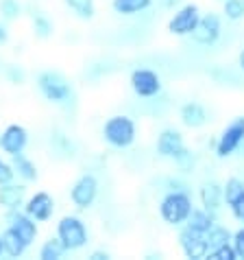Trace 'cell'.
I'll return each instance as SVG.
<instances>
[{
	"mask_svg": "<svg viewBox=\"0 0 244 260\" xmlns=\"http://www.w3.org/2000/svg\"><path fill=\"white\" fill-rule=\"evenodd\" d=\"M22 13V5L20 0H0V16L5 20H16Z\"/></svg>",
	"mask_w": 244,
	"mask_h": 260,
	"instance_id": "cell-29",
	"label": "cell"
},
{
	"mask_svg": "<svg viewBox=\"0 0 244 260\" xmlns=\"http://www.w3.org/2000/svg\"><path fill=\"white\" fill-rule=\"evenodd\" d=\"M28 197V190H26V184L24 182H11L7 184H0V208L5 212H11V210H20L24 206V201Z\"/></svg>",
	"mask_w": 244,
	"mask_h": 260,
	"instance_id": "cell-15",
	"label": "cell"
},
{
	"mask_svg": "<svg viewBox=\"0 0 244 260\" xmlns=\"http://www.w3.org/2000/svg\"><path fill=\"white\" fill-rule=\"evenodd\" d=\"M231 230L229 228H225V225H220V223H216L210 232L205 234V238H207V245H210V249H214V247H218V245H222V243H229L231 241Z\"/></svg>",
	"mask_w": 244,
	"mask_h": 260,
	"instance_id": "cell-26",
	"label": "cell"
},
{
	"mask_svg": "<svg viewBox=\"0 0 244 260\" xmlns=\"http://www.w3.org/2000/svg\"><path fill=\"white\" fill-rule=\"evenodd\" d=\"M31 26H33L35 38H39V40H48L50 35L55 33V24H53V20H50L46 13H37V16H33Z\"/></svg>",
	"mask_w": 244,
	"mask_h": 260,
	"instance_id": "cell-25",
	"label": "cell"
},
{
	"mask_svg": "<svg viewBox=\"0 0 244 260\" xmlns=\"http://www.w3.org/2000/svg\"><path fill=\"white\" fill-rule=\"evenodd\" d=\"M111 258V254L107 249H94L90 254V260H109Z\"/></svg>",
	"mask_w": 244,
	"mask_h": 260,
	"instance_id": "cell-33",
	"label": "cell"
},
{
	"mask_svg": "<svg viewBox=\"0 0 244 260\" xmlns=\"http://www.w3.org/2000/svg\"><path fill=\"white\" fill-rule=\"evenodd\" d=\"M9 162H11L13 173H16V177L20 179V182H24V184H35V182L39 179V169H37V164H35L28 155L18 153V155L9 157Z\"/></svg>",
	"mask_w": 244,
	"mask_h": 260,
	"instance_id": "cell-18",
	"label": "cell"
},
{
	"mask_svg": "<svg viewBox=\"0 0 244 260\" xmlns=\"http://www.w3.org/2000/svg\"><path fill=\"white\" fill-rule=\"evenodd\" d=\"M63 5L74 18L83 20V22L96 18V0H63Z\"/></svg>",
	"mask_w": 244,
	"mask_h": 260,
	"instance_id": "cell-22",
	"label": "cell"
},
{
	"mask_svg": "<svg viewBox=\"0 0 244 260\" xmlns=\"http://www.w3.org/2000/svg\"><path fill=\"white\" fill-rule=\"evenodd\" d=\"M198 20H200V7L196 3H185L179 7V9H175L166 28L175 38H190L192 31H194L198 24Z\"/></svg>",
	"mask_w": 244,
	"mask_h": 260,
	"instance_id": "cell-9",
	"label": "cell"
},
{
	"mask_svg": "<svg viewBox=\"0 0 244 260\" xmlns=\"http://www.w3.org/2000/svg\"><path fill=\"white\" fill-rule=\"evenodd\" d=\"M207 258L210 260H238V254H235L233 245H231V241H229V243H222V245H218V247L210 249L207 251Z\"/></svg>",
	"mask_w": 244,
	"mask_h": 260,
	"instance_id": "cell-28",
	"label": "cell"
},
{
	"mask_svg": "<svg viewBox=\"0 0 244 260\" xmlns=\"http://www.w3.org/2000/svg\"><path fill=\"white\" fill-rule=\"evenodd\" d=\"M35 85H37L39 94L44 96L48 103L63 105L72 99V83L61 75L59 70H42L35 77Z\"/></svg>",
	"mask_w": 244,
	"mask_h": 260,
	"instance_id": "cell-5",
	"label": "cell"
},
{
	"mask_svg": "<svg viewBox=\"0 0 244 260\" xmlns=\"http://www.w3.org/2000/svg\"><path fill=\"white\" fill-rule=\"evenodd\" d=\"M220 35H222V18L216 11H207V13H200V20L190 38L198 46H214L218 44Z\"/></svg>",
	"mask_w": 244,
	"mask_h": 260,
	"instance_id": "cell-11",
	"label": "cell"
},
{
	"mask_svg": "<svg viewBox=\"0 0 244 260\" xmlns=\"http://www.w3.org/2000/svg\"><path fill=\"white\" fill-rule=\"evenodd\" d=\"M229 210H231V216H233V219L244 225V194H242L240 199H235L231 206H229Z\"/></svg>",
	"mask_w": 244,
	"mask_h": 260,
	"instance_id": "cell-32",
	"label": "cell"
},
{
	"mask_svg": "<svg viewBox=\"0 0 244 260\" xmlns=\"http://www.w3.org/2000/svg\"><path fill=\"white\" fill-rule=\"evenodd\" d=\"M3 247H5V256L9 258H22L28 251V245L22 241V236L9 225L3 230Z\"/></svg>",
	"mask_w": 244,
	"mask_h": 260,
	"instance_id": "cell-20",
	"label": "cell"
},
{
	"mask_svg": "<svg viewBox=\"0 0 244 260\" xmlns=\"http://www.w3.org/2000/svg\"><path fill=\"white\" fill-rule=\"evenodd\" d=\"M244 194V179L240 177H229L225 184H222V199H225V206L229 208L235 199H240Z\"/></svg>",
	"mask_w": 244,
	"mask_h": 260,
	"instance_id": "cell-24",
	"label": "cell"
},
{
	"mask_svg": "<svg viewBox=\"0 0 244 260\" xmlns=\"http://www.w3.org/2000/svg\"><path fill=\"white\" fill-rule=\"evenodd\" d=\"M179 3V0H164V5H166V7H172V5H177Z\"/></svg>",
	"mask_w": 244,
	"mask_h": 260,
	"instance_id": "cell-37",
	"label": "cell"
},
{
	"mask_svg": "<svg viewBox=\"0 0 244 260\" xmlns=\"http://www.w3.org/2000/svg\"><path fill=\"white\" fill-rule=\"evenodd\" d=\"M55 208H57V204H55L53 194L46 192V190H35L33 194L26 197L22 210L37 223H48L55 214Z\"/></svg>",
	"mask_w": 244,
	"mask_h": 260,
	"instance_id": "cell-12",
	"label": "cell"
},
{
	"mask_svg": "<svg viewBox=\"0 0 244 260\" xmlns=\"http://www.w3.org/2000/svg\"><path fill=\"white\" fill-rule=\"evenodd\" d=\"M9 42V31H7V26L0 22V44H7Z\"/></svg>",
	"mask_w": 244,
	"mask_h": 260,
	"instance_id": "cell-34",
	"label": "cell"
},
{
	"mask_svg": "<svg viewBox=\"0 0 244 260\" xmlns=\"http://www.w3.org/2000/svg\"><path fill=\"white\" fill-rule=\"evenodd\" d=\"M194 208V201H192V194L188 190H168L164 197L159 199V206H157V212H159L161 221L170 228H181L188 216Z\"/></svg>",
	"mask_w": 244,
	"mask_h": 260,
	"instance_id": "cell-3",
	"label": "cell"
},
{
	"mask_svg": "<svg viewBox=\"0 0 244 260\" xmlns=\"http://www.w3.org/2000/svg\"><path fill=\"white\" fill-rule=\"evenodd\" d=\"M238 66H240V70L244 72V46H242V50L238 53Z\"/></svg>",
	"mask_w": 244,
	"mask_h": 260,
	"instance_id": "cell-35",
	"label": "cell"
},
{
	"mask_svg": "<svg viewBox=\"0 0 244 260\" xmlns=\"http://www.w3.org/2000/svg\"><path fill=\"white\" fill-rule=\"evenodd\" d=\"M5 256V247H3V234H0V258Z\"/></svg>",
	"mask_w": 244,
	"mask_h": 260,
	"instance_id": "cell-36",
	"label": "cell"
},
{
	"mask_svg": "<svg viewBox=\"0 0 244 260\" xmlns=\"http://www.w3.org/2000/svg\"><path fill=\"white\" fill-rule=\"evenodd\" d=\"M218 223V219H216V212H212V210H207V208H192V212H190V216H188V221L183 223V225H188V228H192V230H196V232H203V234H207L210 230L214 228Z\"/></svg>",
	"mask_w": 244,
	"mask_h": 260,
	"instance_id": "cell-19",
	"label": "cell"
},
{
	"mask_svg": "<svg viewBox=\"0 0 244 260\" xmlns=\"http://www.w3.org/2000/svg\"><path fill=\"white\" fill-rule=\"evenodd\" d=\"M231 245H233L235 254H238V260H244V225L231 234Z\"/></svg>",
	"mask_w": 244,
	"mask_h": 260,
	"instance_id": "cell-30",
	"label": "cell"
},
{
	"mask_svg": "<svg viewBox=\"0 0 244 260\" xmlns=\"http://www.w3.org/2000/svg\"><path fill=\"white\" fill-rule=\"evenodd\" d=\"M153 0H111V9L118 16H138V13L150 9Z\"/></svg>",
	"mask_w": 244,
	"mask_h": 260,
	"instance_id": "cell-23",
	"label": "cell"
},
{
	"mask_svg": "<svg viewBox=\"0 0 244 260\" xmlns=\"http://www.w3.org/2000/svg\"><path fill=\"white\" fill-rule=\"evenodd\" d=\"M198 201L200 206L207 208L212 212H218L222 206H225V199H222V184L218 182H203L198 186Z\"/></svg>",
	"mask_w": 244,
	"mask_h": 260,
	"instance_id": "cell-17",
	"label": "cell"
},
{
	"mask_svg": "<svg viewBox=\"0 0 244 260\" xmlns=\"http://www.w3.org/2000/svg\"><path fill=\"white\" fill-rule=\"evenodd\" d=\"M55 234L66 245L68 251H81L90 243V230L78 214H63L55 225Z\"/></svg>",
	"mask_w": 244,
	"mask_h": 260,
	"instance_id": "cell-4",
	"label": "cell"
},
{
	"mask_svg": "<svg viewBox=\"0 0 244 260\" xmlns=\"http://www.w3.org/2000/svg\"><path fill=\"white\" fill-rule=\"evenodd\" d=\"M129 88L138 99H155L161 94L164 83L159 72H155L153 68H135L129 75Z\"/></svg>",
	"mask_w": 244,
	"mask_h": 260,
	"instance_id": "cell-7",
	"label": "cell"
},
{
	"mask_svg": "<svg viewBox=\"0 0 244 260\" xmlns=\"http://www.w3.org/2000/svg\"><path fill=\"white\" fill-rule=\"evenodd\" d=\"M242 144H244V116H235L220 132L218 140L214 142V149H216V155L220 160H227L235 151H240Z\"/></svg>",
	"mask_w": 244,
	"mask_h": 260,
	"instance_id": "cell-8",
	"label": "cell"
},
{
	"mask_svg": "<svg viewBox=\"0 0 244 260\" xmlns=\"http://www.w3.org/2000/svg\"><path fill=\"white\" fill-rule=\"evenodd\" d=\"M155 151L164 160L175 162V166L181 173H192L196 166L194 153L188 149V144L183 140V134L175 127L161 129L159 136H157V142H155Z\"/></svg>",
	"mask_w": 244,
	"mask_h": 260,
	"instance_id": "cell-1",
	"label": "cell"
},
{
	"mask_svg": "<svg viewBox=\"0 0 244 260\" xmlns=\"http://www.w3.org/2000/svg\"><path fill=\"white\" fill-rule=\"evenodd\" d=\"M222 16L231 22L244 20V0H222Z\"/></svg>",
	"mask_w": 244,
	"mask_h": 260,
	"instance_id": "cell-27",
	"label": "cell"
},
{
	"mask_svg": "<svg viewBox=\"0 0 244 260\" xmlns=\"http://www.w3.org/2000/svg\"><path fill=\"white\" fill-rule=\"evenodd\" d=\"M66 254H70V251L66 249V245H63L59 241V236H48L44 243L39 245V249H37V258L39 260H61Z\"/></svg>",
	"mask_w": 244,
	"mask_h": 260,
	"instance_id": "cell-21",
	"label": "cell"
},
{
	"mask_svg": "<svg viewBox=\"0 0 244 260\" xmlns=\"http://www.w3.org/2000/svg\"><path fill=\"white\" fill-rule=\"evenodd\" d=\"M11 179H16L11 162L5 160V157H0V184H7V182H11Z\"/></svg>",
	"mask_w": 244,
	"mask_h": 260,
	"instance_id": "cell-31",
	"label": "cell"
},
{
	"mask_svg": "<svg viewBox=\"0 0 244 260\" xmlns=\"http://www.w3.org/2000/svg\"><path fill=\"white\" fill-rule=\"evenodd\" d=\"M28 147V129L20 122H11L0 132V151L7 157H13L18 153H24Z\"/></svg>",
	"mask_w": 244,
	"mask_h": 260,
	"instance_id": "cell-13",
	"label": "cell"
},
{
	"mask_svg": "<svg viewBox=\"0 0 244 260\" xmlns=\"http://www.w3.org/2000/svg\"><path fill=\"white\" fill-rule=\"evenodd\" d=\"M179 120H181L183 127L188 129H200L207 125L210 120V114H207V107L198 101H188L179 107Z\"/></svg>",
	"mask_w": 244,
	"mask_h": 260,
	"instance_id": "cell-16",
	"label": "cell"
},
{
	"mask_svg": "<svg viewBox=\"0 0 244 260\" xmlns=\"http://www.w3.org/2000/svg\"><path fill=\"white\" fill-rule=\"evenodd\" d=\"M100 192V182L94 173H83L78 175L72 186H70V204H72L76 210H90L92 206L96 204Z\"/></svg>",
	"mask_w": 244,
	"mask_h": 260,
	"instance_id": "cell-6",
	"label": "cell"
},
{
	"mask_svg": "<svg viewBox=\"0 0 244 260\" xmlns=\"http://www.w3.org/2000/svg\"><path fill=\"white\" fill-rule=\"evenodd\" d=\"M7 225L13 228L16 232L22 236V241L31 247V245L37 241V236H39V223L31 219L22 208L20 210H11V212H7Z\"/></svg>",
	"mask_w": 244,
	"mask_h": 260,
	"instance_id": "cell-14",
	"label": "cell"
},
{
	"mask_svg": "<svg viewBox=\"0 0 244 260\" xmlns=\"http://www.w3.org/2000/svg\"><path fill=\"white\" fill-rule=\"evenodd\" d=\"M100 136H103V140L111 149L125 151L129 147H133V142L138 140V125L127 114H113V116H109L103 122Z\"/></svg>",
	"mask_w": 244,
	"mask_h": 260,
	"instance_id": "cell-2",
	"label": "cell"
},
{
	"mask_svg": "<svg viewBox=\"0 0 244 260\" xmlns=\"http://www.w3.org/2000/svg\"><path fill=\"white\" fill-rule=\"evenodd\" d=\"M179 249L181 254L190 260H205L207 258V251H210V245H207V238L203 232H196L188 225H181L179 228Z\"/></svg>",
	"mask_w": 244,
	"mask_h": 260,
	"instance_id": "cell-10",
	"label": "cell"
}]
</instances>
